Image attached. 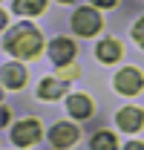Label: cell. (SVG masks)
Masks as SVG:
<instances>
[{
    "mask_svg": "<svg viewBox=\"0 0 144 150\" xmlns=\"http://www.w3.org/2000/svg\"><path fill=\"white\" fill-rule=\"evenodd\" d=\"M144 124V112L138 107H124V110L118 112V127L127 133H136L138 127Z\"/></svg>",
    "mask_w": 144,
    "mask_h": 150,
    "instance_id": "obj_7",
    "label": "cell"
},
{
    "mask_svg": "<svg viewBox=\"0 0 144 150\" xmlns=\"http://www.w3.org/2000/svg\"><path fill=\"white\" fill-rule=\"evenodd\" d=\"M90 147H92V150H118V142H115V136H112V133L101 130V133H95V136H92Z\"/></svg>",
    "mask_w": 144,
    "mask_h": 150,
    "instance_id": "obj_12",
    "label": "cell"
},
{
    "mask_svg": "<svg viewBox=\"0 0 144 150\" xmlns=\"http://www.w3.org/2000/svg\"><path fill=\"white\" fill-rule=\"evenodd\" d=\"M66 110H69L75 118H90L92 115V101L87 95H69V98H66Z\"/></svg>",
    "mask_w": 144,
    "mask_h": 150,
    "instance_id": "obj_9",
    "label": "cell"
},
{
    "mask_svg": "<svg viewBox=\"0 0 144 150\" xmlns=\"http://www.w3.org/2000/svg\"><path fill=\"white\" fill-rule=\"evenodd\" d=\"M49 55H52V61L58 67H66L72 58H75V43H72L69 38H58V40H52V46H49Z\"/></svg>",
    "mask_w": 144,
    "mask_h": 150,
    "instance_id": "obj_5",
    "label": "cell"
},
{
    "mask_svg": "<svg viewBox=\"0 0 144 150\" xmlns=\"http://www.w3.org/2000/svg\"><path fill=\"white\" fill-rule=\"evenodd\" d=\"M92 3H95V6H104V9H109V6H115L118 0H92Z\"/></svg>",
    "mask_w": 144,
    "mask_h": 150,
    "instance_id": "obj_16",
    "label": "cell"
},
{
    "mask_svg": "<svg viewBox=\"0 0 144 150\" xmlns=\"http://www.w3.org/2000/svg\"><path fill=\"white\" fill-rule=\"evenodd\" d=\"M37 95H40V98H49V101H52V98H61V95H64V84H61L58 78H43L40 87H37Z\"/></svg>",
    "mask_w": 144,
    "mask_h": 150,
    "instance_id": "obj_11",
    "label": "cell"
},
{
    "mask_svg": "<svg viewBox=\"0 0 144 150\" xmlns=\"http://www.w3.org/2000/svg\"><path fill=\"white\" fill-rule=\"evenodd\" d=\"M115 87H118V93H124V95H136L144 87V78H141L138 69L127 67V69H121V72L115 75Z\"/></svg>",
    "mask_w": 144,
    "mask_h": 150,
    "instance_id": "obj_4",
    "label": "cell"
},
{
    "mask_svg": "<svg viewBox=\"0 0 144 150\" xmlns=\"http://www.w3.org/2000/svg\"><path fill=\"white\" fill-rule=\"evenodd\" d=\"M133 38H136V40H138V46H144V18L138 20V23H136V26H133Z\"/></svg>",
    "mask_w": 144,
    "mask_h": 150,
    "instance_id": "obj_14",
    "label": "cell"
},
{
    "mask_svg": "<svg viewBox=\"0 0 144 150\" xmlns=\"http://www.w3.org/2000/svg\"><path fill=\"white\" fill-rule=\"evenodd\" d=\"M40 121L37 118H26V121H18L15 127H12V142L20 144V147H29V144H35L37 139H40Z\"/></svg>",
    "mask_w": 144,
    "mask_h": 150,
    "instance_id": "obj_2",
    "label": "cell"
},
{
    "mask_svg": "<svg viewBox=\"0 0 144 150\" xmlns=\"http://www.w3.org/2000/svg\"><path fill=\"white\" fill-rule=\"evenodd\" d=\"M58 72H61V78H75L78 75V67H69L66 64V67H58Z\"/></svg>",
    "mask_w": 144,
    "mask_h": 150,
    "instance_id": "obj_15",
    "label": "cell"
},
{
    "mask_svg": "<svg viewBox=\"0 0 144 150\" xmlns=\"http://www.w3.org/2000/svg\"><path fill=\"white\" fill-rule=\"evenodd\" d=\"M61 3H72V0H61Z\"/></svg>",
    "mask_w": 144,
    "mask_h": 150,
    "instance_id": "obj_18",
    "label": "cell"
},
{
    "mask_svg": "<svg viewBox=\"0 0 144 150\" xmlns=\"http://www.w3.org/2000/svg\"><path fill=\"white\" fill-rule=\"evenodd\" d=\"M124 150H144V144H141V142H130Z\"/></svg>",
    "mask_w": 144,
    "mask_h": 150,
    "instance_id": "obj_17",
    "label": "cell"
},
{
    "mask_svg": "<svg viewBox=\"0 0 144 150\" xmlns=\"http://www.w3.org/2000/svg\"><path fill=\"white\" fill-rule=\"evenodd\" d=\"M72 29H75L78 35H95V32L101 29V15H98L95 9L81 6V9L75 12V18H72Z\"/></svg>",
    "mask_w": 144,
    "mask_h": 150,
    "instance_id": "obj_3",
    "label": "cell"
},
{
    "mask_svg": "<svg viewBox=\"0 0 144 150\" xmlns=\"http://www.w3.org/2000/svg\"><path fill=\"white\" fill-rule=\"evenodd\" d=\"M23 81H26V69L20 64H6L3 67V87L6 90H18Z\"/></svg>",
    "mask_w": 144,
    "mask_h": 150,
    "instance_id": "obj_8",
    "label": "cell"
},
{
    "mask_svg": "<svg viewBox=\"0 0 144 150\" xmlns=\"http://www.w3.org/2000/svg\"><path fill=\"white\" fill-rule=\"evenodd\" d=\"M43 46V38L32 23H20L18 29H12L6 35V49L15 58H35Z\"/></svg>",
    "mask_w": 144,
    "mask_h": 150,
    "instance_id": "obj_1",
    "label": "cell"
},
{
    "mask_svg": "<svg viewBox=\"0 0 144 150\" xmlns=\"http://www.w3.org/2000/svg\"><path fill=\"white\" fill-rule=\"evenodd\" d=\"M95 55L101 58L104 64H112V61H118V55H121V46H118L115 40H109V38H107V40H101V43H98Z\"/></svg>",
    "mask_w": 144,
    "mask_h": 150,
    "instance_id": "obj_10",
    "label": "cell"
},
{
    "mask_svg": "<svg viewBox=\"0 0 144 150\" xmlns=\"http://www.w3.org/2000/svg\"><path fill=\"white\" fill-rule=\"evenodd\" d=\"M43 9H46V0H15L18 15H40Z\"/></svg>",
    "mask_w": 144,
    "mask_h": 150,
    "instance_id": "obj_13",
    "label": "cell"
},
{
    "mask_svg": "<svg viewBox=\"0 0 144 150\" xmlns=\"http://www.w3.org/2000/svg\"><path fill=\"white\" fill-rule=\"evenodd\" d=\"M49 142H52L58 150H64V147H69V144H75L78 142V130L72 127V124H55L52 127V133H49Z\"/></svg>",
    "mask_w": 144,
    "mask_h": 150,
    "instance_id": "obj_6",
    "label": "cell"
}]
</instances>
